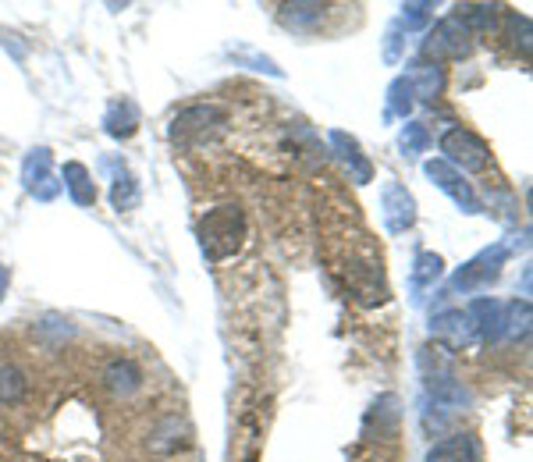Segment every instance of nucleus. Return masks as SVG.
<instances>
[{
	"instance_id": "nucleus-1",
	"label": "nucleus",
	"mask_w": 533,
	"mask_h": 462,
	"mask_svg": "<svg viewBox=\"0 0 533 462\" xmlns=\"http://www.w3.org/2000/svg\"><path fill=\"white\" fill-rule=\"evenodd\" d=\"M246 242V217L239 207H217L199 221V246L207 253V260L221 263L235 256Z\"/></svg>"
},
{
	"instance_id": "nucleus-2",
	"label": "nucleus",
	"mask_w": 533,
	"mask_h": 462,
	"mask_svg": "<svg viewBox=\"0 0 533 462\" xmlns=\"http://www.w3.org/2000/svg\"><path fill=\"white\" fill-rule=\"evenodd\" d=\"M473 50V36L470 29L459 22V18H441L434 29L427 32V40H423V61H462V57H470Z\"/></svg>"
},
{
	"instance_id": "nucleus-3",
	"label": "nucleus",
	"mask_w": 533,
	"mask_h": 462,
	"mask_svg": "<svg viewBox=\"0 0 533 462\" xmlns=\"http://www.w3.org/2000/svg\"><path fill=\"white\" fill-rule=\"evenodd\" d=\"M224 121H228V118H224V111H221V107H214V104L189 107V111H182L175 121H171V143L182 146V150L207 143L214 132H221Z\"/></svg>"
},
{
	"instance_id": "nucleus-4",
	"label": "nucleus",
	"mask_w": 533,
	"mask_h": 462,
	"mask_svg": "<svg viewBox=\"0 0 533 462\" xmlns=\"http://www.w3.org/2000/svg\"><path fill=\"white\" fill-rule=\"evenodd\" d=\"M441 153H445V164H452L455 171H484L487 160H491V153H487V143L477 136V132H470V128H452V132H445L441 136Z\"/></svg>"
},
{
	"instance_id": "nucleus-5",
	"label": "nucleus",
	"mask_w": 533,
	"mask_h": 462,
	"mask_svg": "<svg viewBox=\"0 0 533 462\" xmlns=\"http://www.w3.org/2000/svg\"><path fill=\"white\" fill-rule=\"evenodd\" d=\"M423 175L438 185V189L445 192L448 200H452L462 214H484V203H480V196L473 192V185L466 182V178H462L452 164H445L441 157H434V160H427V164H423Z\"/></svg>"
},
{
	"instance_id": "nucleus-6",
	"label": "nucleus",
	"mask_w": 533,
	"mask_h": 462,
	"mask_svg": "<svg viewBox=\"0 0 533 462\" xmlns=\"http://www.w3.org/2000/svg\"><path fill=\"white\" fill-rule=\"evenodd\" d=\"M505 260H509V249H505V246L484 249V253H480L477 260H470L459 274H455V278H452V288H455V292H473V288L491 285V281L498 278V274H502Z\"/></svg>"
},
{
	"instance_id": "nucleus-7",
	"label": "nucleus",
	"mask_w": 533,
	"mask_h": 462,
	"mask_svg": "<svg viewBox=\"0 0 533 462\" xmlns=\"http://www.w3.org/2000/svg\"><path fill=\"white\" fill-rule=\"evenodd\" d=\"M50 168H54V157H50L47 146H36V150H29V157L22 160V182L25 189L36 196V200H54L57 192H61V182H57L54 175H50Z\"/></svg>"
},
{
	"instance_id": "nucleus-8",
	"label": "nucleus",
	"mask_w": 533,
	"mask_h": 462,
	"mask_svg": "<svg viewBox=\"0 0 533 462\" xmlns=\"http://www.w3.org/2000/svg\"><path fill=\"white\" fill-rule=\"evenodd\" d=\"M381 210H384V224H388V231H395V235L416 224V200L409 196L406 185H398V182L384 185Z\"/></svg>"
},
{
	"instance_id": "nucleus-9",
	"label": "nucleus",
	"mask_w": 533,
	"mask_h": 462,
	"mask_svg": "<svg viewBox=\"0 0 533 462\" xmlns=\"http://www.w3.org/2000/svg\"><path fill=\"white\" fill-rule=\"evenodd\" d=\"M331 150H335V157L342 160L345 168H349V178L356 185H366L374 182V164H370V157H366L363 150H359L356 136H349V132H331Z\"/></svg>"
},
{
	"instance_id": "nucleus-10",
	"label": "nucleus",
	"mask_w": 533,
	"mask_h": 462,
	"mask_svg": "<svg viewBox=\"0 0 533 462\" xmlns=\"http://www.w3.org/2000/svg\"><path fill=\"white\" fill-rule=\"evenodd\" d=\"M430 335H438L441 342H448L452 349L477 342V331H473V320L466 310H445L430 320Z\"/></svg>"
},
{
	"instance_id": "nucleus-11",
	"label": "nucleus",
	"mask_w": 533,
	"mask_h": 462,
	"mask_svg": "<svg viewBox=\"0 0 533 462\" xmlns=\"http://www.w3.org/2000/svg\"><path fill=\"white\" fill-rule=\"evenodd\" d=\"M427 462H480V445L473 434H452L430 448Z\"/></svg>"
},
{
	"instance_id": "nucleus-12",
	"label": "nucleus",
	"mask_w": 533,
	"mask_h": 462,
	"mask_svg": "<svg viewBox=\"0 0 533 462\" xmlns=\"http://www.w3.org/2000/svg\"><path fill=\"white\" fill-rule=\"evenodd\" d=\"M324 4L317 0H292V4H281V25L292 32H313L320 22H324Z\"/></svg>"
},
{
	"instance_id": "nucleus-13",
	"label": "nucleus",
	"mask_w": 533,
	"mask_h": 462,
	"mask_svg": "<svg viewBox=\"0 0 533 462\" xmlns=\"http://www.w3.org/2000/svg\"><path fill=\"white\" fill-rule=\"evenodd\" d=\"M502 306L505 303H498V299H473L466 313H470L477 338H491V342H498V331H502Z\"/></svg>"
},
{
	"instance_id": "nucleus-14",
	"label": "nucleus",
	"mask_w": 533,
	"mask_h": 462,
	"mask_svg": "<svg viewBox=\"0 0 533 462\" xmlns=\"http://www.w3.org/2000/svg\"><path fill=\"white\" fill-rule=\"evenodd\" d=\"M61 185L68 189V196H72L79 207H93L96 203V185H93V178H89L86 164H79V160H68V164H64Z\"/></svg>"
},
{
	"instance_id": "nucleus-15",
	"label": "nucleus",
	"mask_w": 533,
	"mask_h": 462,
	"mask_svg": "<svg viewBox=\"0 0 533 462\" xmlns=\"http://www.w3.org/2000/svg\"><path fill=\"white\" fill-rule=\"evenodd\" d=\"M409 86H413L416 96H423V100H434V96L445 89V68L434 61H420L413 68V75H406Z\"/></svg>"
},
{
	"instance_id": "nucleus-16",
	"label": "nucleus",
	"mask_w": 533,
	"mask_h": 462,
	"mask_svg": "<svg viewBox=\"0 0 533 462\" xmlns=\"http://www.w3.org/2000/svg\"><path fill=\"white\" fill-rule=\"evenodd\" d=\"M104 381H107V388L118 391V395H132V391L143 384V374H139V367L132 359H114L111 367H107Z\"/></svg>"
},
{
	"instance_id": "nucleus-17",
	"label": "nucleus",
	"mask_w": 533,
	"mask_h": 462,
	"mask_svg": "<svg viewBox=\"0 0 533 462\" xmlns=\"http://www.w3.org/2000/svg\"><path fill=\"white\" fill-rule=\"evenodd\" d=\"M104 128H107V136L128 139L139 128L136 107L128 104V100H118V104H111V111H107V118H104Z\"/></svg>"
},
{
	"instance_id": "nucleus-18",
	"label": "nucleus",
	"mask_w": 533,
	"mask_h": 462,
	"mask_svg": "<svg viewBox=\"0 0 533 462\" xmlns=\"http://www.w3.org/2000/svg\"><path fill=\"white\" fill-rule=\"evenodd\" d=\"M530 335V303H505L502 306V331L498 338H526Z\"/></svg>"
},
{
	"instance_id": "nucleus-19",
	"label": "nucleus",
	"mask_w": 533,
	"mask_h": 462,
	"mask_svg": "<svg viewBox=\"0 0 533 462\" xmlns=\"http://www.w3.org/2000/svg\"><path fill=\"white\" fill-rule=\"evenodd\" d=\"M459 18L466 29H470V36L473 32H487V29H494V18H498V8L494 4H459Z\"/></svg>"
},
{
	"instance_id": "nucleus-20",
	"label": "nucleus",
	"mask_w": 533,
	"mask_h": 462,
	"mask_svg": "<svg viewBox=\"0 0 533 462\" xmlns=\"http://www.w3.org/2000/svg\"><path fill=\"white\" fill-rule=\"evenodd\" d=\"M441 274H445V260H441L438 253H420L413 263V288L416 292H423V288L434 285Z\"/></svg>"
},
{
	"instance_id": "nucleus-21",
	"label": "nucleus",
	"mask_w": 533,
	"mask_h": 462,
	"mask_svg": "<svg viewBox=\"0 0 533 462\" xmlns=\"http://www.w3.org/2000/svg\"><path fill=\"white\" fill-rule=\"evenodd\" d=\"M416 107V93L413 86H409V79L402 75V79H395L388 86V114H398V118H409Z\"/></svg>"
},
{
	"instance_id": "nucleus-22",
	"label": "nucleus",
	"mask_w": 533,
	"mask_h": 462,
	"mask_svg": "<svg viewBox=\"0 0 533 462\" xmlns=\"http://www.w3.org/2000/svg\"><path fill=\"white\" fill-rule=\"evenodd\" d=\"M25 391H29V377L22 374L18 367H0V402H18L25 399Z\"/></svg>"
},
{
	"instance_id": "nucleus-23",
	"label": "nucleus",
	"mask_w": 533,
	"mask_h": 462,
	"mask_svg": "<svg viewBox=\"0 0 533 462\" xmlns=\"http://www.w3.org/2000/svg\"><path fill=\"white\" fill-rule=\"evenodd\" d=\"M111 203H114V210H132L139 203V185H136V178L128 175V171H121V175L114 178Z\"/></svg>"
},
{
	"instance_id": "nucleus-24",
	"label": "nucleus",
	"mask_w": 533,
	"mask_h": 462,
	"mask_svg": "<svg viewBox=\"0 0 533 462\" xmlns=\"http://www.w3.org/2000/svg\"><path fill=\"white\" fill-rule=\"evenodd\" d=\"M430 11H434V4H427V0L402 4V22H398V29H423V25L430 22Z\"/></svg>"
},
{
	"instance_id": "nucleus-25",
	"label": "nucleus",
	"mask_w": 533,
	"mask_h": 462,
	"mask_svg": "<svg viewBox=\"0 0 533 462\" xmlns=\"http://www.w3.org/2000/svg\"><path fill=\"white\" fill-rule=\"evenodd\" d=\"M427 143H430V136H427V128H423V125L409 121V125L402 128V150H406L409 157H416V153L427 150Z\"/></svg>"
},
{
	"instance_id": "nucleus-26",
	"label": "nucleus",
	"mask_w": 533,
	"mask_h": 462,
	"mask_svg": "<svg viewBox=\"0 0 533 462\" xmlns=\"http://www.w3.org/2000/svg\"><path fill=\"white\" fill-rule=\"evenodd\" d=\"M384 61H388V64L402 61V29H398V22L391 25L388 36H384Z\"/></svg>"
},
{
	"instance_id": "nucleus-27",
	"label": "nucleus",
	"mask_w": 533,
	"mask_h": 462,
	"mask_svg": "<svg viewBox=\"0 0 533 462\" xmlns=\"http://www.w3.org/2000/svg\"><path fill=\"white\" fill-rule=\"evenodd\" d=\"M4 295H8V267L0 263V299H4Z\"/></svg>"
}]
</instances>
